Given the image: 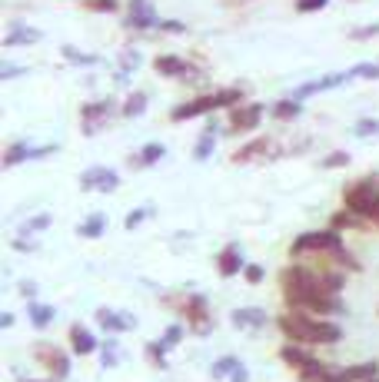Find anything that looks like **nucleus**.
I'll return each mask as SVG.
<instances>
[{"mask_svg": "<svg viewBox=\"0 0 379 382\" xmlns=\"http://www.w3.org/2000/svg\"><path fill=\"white\" fill-rule=\"evenodd\" d=\"M67 57H70V60H74V64H97V57H87V53H77V50H70V47H67Z\"/></svg>", "mask_w": 379, "mask_h": 382, "instance_id": "nucleus-31", "label": "nucleus"}, {"mask_svg": "<svg viewBox=\"0 0 379 382\" xmlns=\"http://www.w3.org/2000/svg\"><path fill=\"white\" fill-rule=\"evenodd\" d=\"M27 316H30V322H34L37 329H47L53 319H57V309H53V306H44V303H30L27 306Z\"/></svg>", "mask_w": 379, "mask_h": 382, "instance_id": "nucleus-12", "label": "nucleus"}, {"mask_svg": "<svg viewBox=\"0 0 379 382\" xmlns=\"http://www.w3.org/2000/svg\"><path fill=\"white\" fill-rule=\"evenodd\" d=\"M51 153H57V146H37V150H30V146H24V143H17V146L7 150L4 166H17L20 160H37V156H51Z\"/></svg>", "mask_w": 379, "mask_h": 382, "instance_id": "nucleus-7", "label": "nucleus"}, {"mask_svg": "<svg viewBox=\"0 0 379 382\" xmlns=\"http://www.w3.org/2000/svg\"><path fill=\"white\" fill-rule=\"evenodd\" d=\"M237 366H240V359H237V356H223V359H216V366H213V379L233 376V372H237Z\"/></svg>", "mask_w": 379, "mask_h": 382, "instance_id": "nucleus-18", "label": "nucleus"}, {"mask_svg": "<svg viewBox=\"0 0 379 382\" xmlns=\"http://www.w3.org/2000/svg\"><path fill=\"white\" fill-rule=\"evenodd\" d=\"M233 322H237L240 329H260V326H266V313L263 309H256V306H250V309H237V313H233Z\"/></svg>", "mask_w": 379, "mask_h": 382, "instance_id": "nucleus-11", "label": "nucleus"}, {"mask_svg": "<svg viewBox=\"0 0 379 382\" xmlns=\"http://www.w3.org/2000/svg\"><path fill=\"white\" fill-rule=\"evenodd\" d=\"M143 110H147V97H143V93H133V97L124 103V114L126 116H140Z\"/></svg>", "mask_w": 379, "mask_h": 382, "instance_id": "nucleus-22", "label": "nucleus"}, {"mask_svg": "<svg viewBox=\"0 0 379 382\" xmlns=\"http://www.w3.org/2000/svg\"><path fill=\"white\" fill-rule=\"evenodd\" d=\"M34 40H40L37 30H20V27H17L11 37H7V47H20V43H34Z\"/></svg>", "mask_w": 379, "mask_h": 382, "instance_id": "nucleus-20", "label": "nucleus"}, {"mask_svg": "<svg viewBox=\"0 0 379 382\" xmlns=\"http://www.w3.org/2000/svg\"><path fill=\"white\" fill-rule=\"evenodd\" d=\"M273 114H277L279 120H290V116L300 114V100H296V97H290V100L277 103V107H273Z\"/></svg>", "mask_w": 379, "mask_h": 382, "instance_id": "nucleus-21", "label": "nucleus"}, {"mask_svg": "<svg viewBox=\"0 0 379 382\" xmlns=\"http://www.w3.org/2000/svg\"><path fill=\"white\" fill-rule=\"evenodd\" d=\"M103 366H117V339H107L103 346Z\"/></svg>", "mask_w": 379, "mask_h": 382, "instance_id": "nucleus-27", "label": "nucleus"}, {"mask_svg": "<svg viewBox=\"0 0 379 382\" xmlns=\"http://www.w3.org/2000/svg\"><path fill=\"white\" fill-rule=\"evenodd\" d=\"M180 339H183V326H170V329H166V336H164V343L166 346H177Z\"/></svg>", "mask_w": 379, "mask_h": 382, "instance_id": "nucleus-30", "label": "nucleus"}, {"mask_svg": "<svg viewBox=\"0 0 379 382\" xmlns=\"http://www.w3.org/2000/svg\"><path fill=\"white\" fill-rule=\"evenodd\" d=\"M150 213H153V210H137V213H130V217H126V229H137L143 219L150 217Z\"/></svg>", "mask_w": 379, "mask_h": 382, "instance_id": "nucleus-29", "label": "nucleus"}, {"mask_svg": "<svg viewBox=\"0 0 379 382\" xmlns=\"http://www.w3.org/2000/svg\"><path fill=\"white\" fill-rule=\"evenodd\" d=\"M47 366H51V372H57V379H63V376L70 372V366H67V359H63L60 353H51V362H47Z\"/></svg>", "mask_w": 379, "mask_h": 382, "instance_id": "nucleus-23", "label": "nucleus"}, {"mask_svg": "<svg viewBox=\"0 0 379 382\" xmlns=\"http://www.w3.org/2000/svg\"><path fill=\"white\" fill-rule=\"evenodd\" d=\"M213 143H216V127H206V133L200 137V143H197L193 156H197V160H206V156L213 153Z\"/></svg>", "mask_w": 379, "mask_h": 382, "instance_id": "nucleus-17", "label": "nucleus"}, {"mask_svg": "<svg viewBox=\"0 0 379 382\" xmlns=\"http://www.w3.org/2000/svg\"><path fill=\"white\" fill-rule=\"evenodd\" d=\"M326 0H296V11L300 13H310V11H323Z\"/></svg>", "mask_w": 379, "mask_h": 382, "instance_id": "nucleus-28", "label": "nucleus"}, {"mask_svg": "<svg viewBox=\"0 0 379 382\" xmlns=\"http://www.w3.org/2000/svg\"><path fill=\"white\" fill-rule=\"evenodd\" d=\"M279 329L286 332L293 343H336V339H340V326L323 322V319H310V316H303V313L283 316L279 319Z\"/></svg>", "mask_w": 379, "mask_h": 382, "instance_id": "nucleus-1", "label": "nucleus"}, {"mask_svg": "<svg viewBox=\"0 0 379 382\" xmlns=\"http://www.w3.org/2000/svg\"><path fill=\"white\" fill-rule=\"evenodd\" d=\"M246 280L260 282V280H263V266H246Z\"/></svg>", "mask_w": 379, "mask_h": 382, "instance_id": "nucleus-32", "label": "nucleus"}, {"mask_svg": "<svg viewBox=\"0 0 379 382\" xmlns=\"http://www.w3.org/2000/svg\"><path fill=\"white\" fill-rule=\"evenodd\" d=\"M230 379H233V382H246V379H250V372H246V366L240 362V366H237V372H233Z\"/></svg>", "mask_w": 379, "mask_h": 382, "instance_id": "nucleus-34", "label": "nucleus"}, {"mask_svg": "<svg viewBox=\"0 0 379 382\" xmlns=\"http://www.w3.org/2000/svg\"><path fill=\"white\" fill-rule=\"evenodd\" d=\"M233 100H240L237 90H230V93H216V97H200V100L177 107V110H173V120H190V116H200V114H206V110L227 107V103H233Z\"/></svg>", "mask_w": 379, "mask_h": 382, "instance_id": "nucleus-4", "label": "nucleus"}, {"mask_svg": "<svg viewBox=\"0 0 379 382\" xmlns=\"http://www.w3.org/2000/svg\"><path fill=\"white\" fill-rule=\"evenodd\" d=\"M343 163H350V156H346V153H333V156L326 160V166H343Z\"/></svg>", "mask_w": 379, "mask_h": 382, "instance_id": "nucleus-33", "label": "nucleus"}, {"mask_svg": "<svg viewBox=\"0 0 379 382\" xmlns=\"http://www.w3.org/2000/svg\"><path fill=\"white\" fill-rule=\"evenodd\" d=\"M103 229H107V217H103V213H93L90 219H84V223H80V229H77V233H80V236H87V240H97Z\"/></svg>", "mask_w": 379, "mask_h": 382, "instance_id": "nucleus-15", "label": "nucleus"}, {"mask_svg": "<svg viewBox=\"0 0 379 382\" xmlns=\"http://www.w3.org/2000/svg\"><path fill=\"white\" fill-rule=\"evenodd\" d=\"M80 186H84V190L114 193L117 186H120V177H117L114 170H107V166H93V170H87V173L80 177Z\"/></svg>", "mask_w": 379, "mask_h": 382, "instance_id": "nucleus-5", "label": "nucleus"}, {"mask_svg": "<svg viewBox=\"0 0 379 382\" xmlns=\"http://www.w3.org/2000/svg\"><path fill=\"white\" fill-rule=\"evenodd\" d=\"M376 372V362H366V366H356V369H326L319 376V382H359Z\"/></svg>", "mask_w": 379, "mask_h": 382, "instance_id": "nucleus-6", "label": "nucleus"}, {"mask_svg": "<svg viewBox=\"0 0 379 382\" xmlns=\"http://www.w3.org/2000/svg\"><path fill=\"white\" fill-rule=\"evenodd\" d=\"M70 346H74V353L87 356V353H93V349H97V339L90 336V329H84V326H74V329H70Z\"/></svg>", "mask_w": 379, "mask_h": 382, "instance_id": "nucleus-14", "label": "nucleus"}, {"mask_svg": "<svg viewBox=\"0 0 379 382\" xmlns=\"http://www.w3.org/2000/svg\"><path fill=\"white\" fill-rule=\"evenodd\" d=\"M164 353H166V343H150V346H147V356H150L153 366H160V369L166 366V362H164Z\"/></svg>", "mask_w": 379, "mask_h": 382, "instance_id": "nucleus-24", "label": "nucleus"}, {"mask_svg": "<svg viewBox=\"0 0 379 382\" xmlns=\"http://www.w3.org/2000/svg\"><path fill=\"white\" fill-rule=\"evenodd\" d=\"M260 116H263V107H243V110H237L233 114V130H253L256 123H260Z\"/></svg>", "mask_w": 379, "mask_h": 382, "instance_id": "nucleus-13", "label": "nucleus"}, {"mask_svg": "<svg viewBox=\"0 0 379 382\" xmlns=\"http://www.w3.org/2000/svg\"><path fill=\"white\" fill-rule=\"evenodd\" d=\"M97 322H100L107 332H126L133 326V316H120L117 309H100V313H97Z\"/></svg>", "mask_w": 379, "mask_h": 382, "instance_id": "nucleus-8", "label": "nucleus"}, {"mask_svg": "<svg viewBox=\"0 0 379 382\" xmlns=\"http://www.w3.org/2000/svg\"><path fill=\"white\" fill-rule=\"evenodd\" d=\"M157 70H160V74H166V76H177V74H183V70H187V64H183V60H177V57H160V60H157Z\"/></svg>", "mask_w": 379, "mask_h": 382, "instance_id": "nucleus-19", "label": "nucleus"}, {"mask_svg": "<svg viewBox=\"0 0 379 382\" xmlns=\"http://www.w3.org/2000/svg\"><path fill=\"white\" fill-rule=\"evenodd\" d=\"M356 137H369V133H379V120H359V127L353 130Z\"/></svg>", "mask_w": 379, "mask_h": 382, "instance_id": "nucleus-26", "label": "nucleus"}, {"mask_svg": "<svg viewBox=\"0 0 379 382\" xmlns=\"http://www.w3.org/2000/svg\"><path fill=\"white\" fill-rule=\"evenodd\" d=\"M130 24L133 27H153L157 24V13L147 0H130Z\"/></svg>", "mask_w": 379, "mask_h": 382, "instance_id": "nucleus-10", "label": "nucleus"}, {"mask_svg": "<svg viewBox=\"0 0 379 382\" xmlns=\"http://www.w3.org/2000/svg\"><path fill=\"white\" fill-rule=\"evenodd\" d=\"M346 206L359 213V217H369L379 223V179H363L356 183L353 190L346 193Z\"/></svg>", "mask_w": 379, "mask_h": 382, "instance_id": "nucleus-2", "label": "nucleus"}, {"mask_svg": "<svg viewBox=\"0 0 379 382\" xmlns=\"http://www.w3.org/2000/svg\"><path fill=\"white\" fill-rule=\"evenodd\" d=\"M216 266H220V276H237L243 269V256L237 246H227L223 253H220V259H216Z\"/></svg>", "mask_w": 379, "mask_h": 382, "instance_id": "nucleus-9", "label": "nucleus"}, {"mask_svg": "<svg viewBox=\"0 0 379 382\" xmlns=\"http://www.w3.org/2000/svg\"><path fill=\"white\" fill-rule=\"evenodd\" d=\"M323 253V250H329V253H343V243L340 236L333 233V229H319V233H306V236H300V240L293 243V253L303 256V253Z\"/></svg>", "mask_w": 379, "mask_h": 382, "instance_id": "nucleus-3", "label": "nucleus"}, {"mask_svg": "<svg viewBox=\"0 0 379 382\" xmlns=\"http://www.w3.org/2000/svg\"><path fill=\"white\" fill-rule=\"evenodd\" d=\"M44 226H51V217H47V213H40V217L27 219V223H24V233H44Z\"/></svg>", "mask_w": 379, "mask_h": 382, "instance_id": "nucleus-25", "label": "nucleus"}, {"mask_svg": "<svg viewBox=\"0 0 379 382\" xmlns=\"http://www.w3.org/2000/svg\"><path fill=\"white\" fill-rule=\"evenodd\" d=\"M164 143H147L143 146V153H140L137 160L130 156V163H137V166H150V163H157V160H164Z\"/></svg>", "mask_w": 379, "mask_h": 382, "instance_id": "nucleus-16", "label": "nucleus"}]
</instances>
